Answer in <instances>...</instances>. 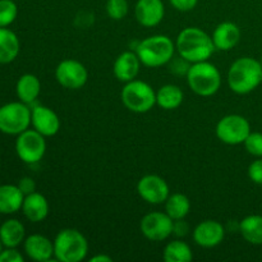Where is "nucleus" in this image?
<instances>
[{"instance_id":"e433bc0d","label":"nucleus","mask_w":262,"mask_h":262,"mask_svg":"<svg viewBox=\"0 0 262 262\" xmlns=\"http://www.w3.org/2000/svg\"><path fill=\"white\" fill-rule=\"evenodd\" d=\"M3 250H4V245H3V242L0 241V253L3 252Z\"/></svg>"},{"instance_id":"f3484780","label":"nucleus","mask_w":262,"mask_h":262,"mask_svg":"<svg viewBox=\"0 0 262 262\" xmlns=\"http://www.w3.org/2000/svg\"><path fill=\"white\" fill-rule=\"evenodd\" d=\"M141 60L137 53L132 51H124L117 58L114 63V76L120 82H129L137 77L140 72Z\"/></svg>"},{"instance_id":"f704fd0d","label":"nucleus","mask_w":262,"mask_h":262,"mask_svg":"<svg viewBox=\"0 0 262 262\" xmlns=\"http://www.w3.org/2000/svg\"><path fill=\"white\" fill-rule=\"evenodd\" d=\"M188 232H189L188 224H187L186 222H183V219L174 220V228H173L174 234L179 235V237H183V235H187V233Z\"/></svg>"},{"instance_id":"f257e3e1","label":"nucleus","mask_w":262,"mask_h":262,"mask_svg":"<svg viewBox=\"0 0 262 262\" xmlns=\"http://www.w3.org/2000/svg\"><path fill=\"white\" fill-rule=\"evenodd\" d=\"M176 48L179 56L189 63L209 60L216 50L211 36L197 27H187L177 37Z\"/></svg>"},{"instance_id":"1a4fd4ad","label":"nucleus","mask_w":262,"mask_h":262,"mask_svg":"<svg viewBox=\"0 0 262 262\" xmlns=\"http://www.w3.org/2000/svg\"><path fill=\"white\" fill-rule=\"evenodd\" d=\"M251 133L250 122L245 117L230 114L222 118L216 125V136L227 145H241Z\"/></svg>"},{"instance_id":"2eb2a0df","label":"nucleus","mask_w":262,"mask_h":262,"mask_svg":"<svg viewBox=\"0 0 262 262\" xmlns=\"http://www.w3.org/2000/svg\"><path fill=\"white\" fill-rule=\"evenodd\" d=\"M165 7L163 0H138L135 7L136 19L143 27H155L163 20Z\"/></svg>"},{"instance_id":"c756f323","label":"nucleus","mask_w":262,"mask_h":262,"mask_svg":"<svg viewBox=\"0 0 262 262\" xmlns=\"http://www.w3.org/2000/svg\"><path fill=\"white\" fill-rule=\"evenodd\" d=\"M245 147L251 155L256 156V158H262V133L251 132L246 138Z\"/></svg>"},{"instance_id":"cd10ccee","label":"nucleus","mask_w":262,"mask_h":262,"mask_svg":"<svg viewBox=\"0 0 262 262\" xmlns=\"http://www.w3.org/2000/svg\"><path fill=\"white\" fill-rule=\"evenodd\" d=\"M18 7L13 0H0V27H8L15 20Z\"/></svg>"},{"instance_id":"ddd939ff","label":"nucleus","mask_w":262,"mask_h":262,"mask_svg":"<svg viewBox=\"0 0 262 262\" xmlns=\"http://www.w3.org/2000/svg\"><path fill=\"white\" fill-rule=\"evenodd\" d=\"M31 124L33 125V129L45 137H53L60 129V119L58 114L43 105H37L31 109Z\"/></svg>"},{"instance_id":"7c9ffc66","label":"nucleus","mask_w":262,"mask_h":262,"mask_svg":"<svg viewBox=\"0 0 262 262\" xmlns=\"http://www.w3.org/2000/svg\"><path fill=\"white\" fill-rule=\"evenodd\" d=\"M248 177L256 184L262 186V159L255 160L248 166Z\"/></svg>"},{"instance_id":"bb28decb","label":"nucleus","mask_w":262,"mask_h":262,"mask_svg":"<svg viewBox=\"0 0 262 262\" xmlns=\"http://www.w3.org/2000/svg\"><path fill=\"white\" fill-rule=\"evenodd\" d=\"M193 258L191 247L183 241H171L164 250V260L166 262H189Z\"/></svg>"},{"instance_id":"f03ea898","label":"nucleus","mask_w":262,"mask_h":262,"mask_svg":"<svg viewBox=\"0 0 262 262\" xmlns=\"http://www.w3.org/2000/svg\"><path fill=\"white\" fill-rule=\"evenodd\" d=\"M262 83V66L258 60L243 56L230 66L228 72V84L238 95L252 92Z\"/></svg>"},{"instance_id":"9d476101","label":"nucleus","mask_w":262,"mask_h":262,"mask_svg":"<svg viewBox=\"0 0 262 262\" xmlns=\"http://www.w3.org/2000/svg\"><path fill=\"white\" fill-rule=\"evenodd\" d=\"M141 232L152 242H161L173 234L174 220L166 212L154 211L141 220Z\"/></svg>"},{"instance_id":"393cba45","label":"nucleus","mask_w":262,"mask_h":262,"mask_svg":"<svg viewBox=\"0 0 262 262\" xmlns=\"http://www.w3.org/2000/svg\"><path fill=\"white\" fill-rule=\"evenodd\" d=\"M239 233L248 243L255 246L262 245V216L250 215L239 223Z\"/></svg>"},{"instance_id":"a878e982","label":"nucleus","mask_w":262,"mask_h":262,"mask_svg":"<svg viewBox=\"0 0 262 262\" xmlns=\"http://www.w3.org/2000/svg\"><path fill=\"white\" fill-rule=\"evenodd\" d=\"M191 210V202L188 197L183 193L169 194L168 200L165 201V211L173 220L184 219L189 214Z\"/></svg>"},{"instance_id":"0eeeda50","label":"nucleus","mask_w":262,"mask_h":262,"mask_svg":"<svg viewBox=\"0 0 262 262\" xmlns=\"http://www.w3.org/2000/svg\"><path fill=\"white\" fill-rule=\"evenodd\" d=\"M31 124V109L22 101L8 102L0 106V132L18 136Z\"/></svg>"},{"instance_id":"b1692460","label":"nucleus","mask_w":262,"mask_h":262,"mask_svg":"<svg viewBox=\"0 0 262 262\" xmlns=\"http://www.w3.org/2000/svg\"><path fill=\"white\" fill-rule=\"evenodd\" d=\"M183 91L176 84H165L156 92V104L165 110H174L183 102Z\"/></svg>"},{"instance_id":"6ab92c4d","label":"nucleus","mask_w":262,"mask_h":262,"mask_svg":"<svg viewBox=\"0 0 262 262\" xmlns=\"http://www.w3.org/2000/svg\"><path fill=\"white\" fill-rule=\"evenodd\" d=\"M23 215L32 223H40L49 215V202L43 194L38 192L25 196L22 205Z\"/></svg>"},{"instance_id":"6e6552de","label":"nucleus","mask_w":262,"mask_h":262,"mask_svg":"<svg viewBox=\"0 0 262 262\" xmlns=\"http://www.w3.org/2000/svg\"><path fill=\"white\" fill-rule=\"evenodd\" d=\"M46 151L45 136L36 129H26L18 135L15 141V152L26 164H36L43 158Z\"/></svg>"},{"instance_id":"412c9836","label":"nucleus","mask_w":262,"mask_h":262,"mask_svg":"<svg viewBox=\"0 0 262 262\" xmlns=\"http://www.w3.org/2000/svg\"><path fill=\"white\" fill-rule=\"evenodd\" d=\"M26 239L25 225L17 219L5 220L0 225V241L4 247L17 248Z\"/></svg>"},{"instance_id":"473e14b6","label":"nucleus","mask_w":262,"mask_h":262,"mask_svg":"<svg viewBox=\"0 0 262 262\" xmlns=\"http://www.w3.org/2000/svg\"><path fill=\"white\" fill-rule=\"evenodd\" d=\"M199 0H169L173 8H176L179 12H189L194 9Z\"/></svg>"},{"instance_id":"f8f14e48","label":"nucleus","mask_w":262,"mask_h":262,"mask_svg":"<svg viewBox=\"0 0 262 262\" xmlns=\"http://www.w3.org/2000/svg\"><path fill=\"white\" fill-rule=\"evenodd\" d=\"M137 192L142 200L152 205H160L168 200L169 186L161 177L150 174L140 179L137 184Z\"/></svg>"},{"instance_id":"39448f33","label":"nucleus","mask_w":262,"mask_h":262,"mask_svg":"<svg viewBox=\"0 0 262 262\" xmlns=\"http://www.w3.org/2000/svg\"><path fill=\"white\" fill-rule=\"evenodd\" d=\"M187 82L199 96H212L222 86V76L214 64L207 60L193 63L187 72Z\"/></svg>"},{"instance_id":"c85d7f7f","label":"nucleus","mask_w":262,"mask_h":262,"mask_svg":"<svg viewBox=\"0 0 262 262\" xmlns=\"http://www.w3.org/2000/svg\"><path fill=\"white\" fill-rule=\"evenodd\" d=\"M128 10H129V5L127 0H107L106 2V13L112 19H123L128 14Z\"/></svg>"},{"instance_id":"dca6fc26","label":"nucleus","mask_w":262,"mask_h":262,"mask_svg":"<svg viewBox=\"0 0 262 262\" xmlns=\"http://www.w3.org/2000/svg\"><path fill=\"white\" fill-rule=\"evenodd\" d=\"M25 252L33 261H50L54 256V242L45 235L31 234L25 239Z\"/></svg>"},{"instance_id":"7ed1b4c3","label":"nucleus","mask_w":262,"mask_h":262,"mask_svg":"<svg viewBox=\"0 0 262 262\" xmlns=\"http://www.w3.org/2000/svg\"><path fill=\"white\" fill-rule=\"evenodd\" d=\"M176 45L164 35L151 36L141 41L137 46V55L141 63L150 68L165 66L174 58Z\"/></svg>"},{"instance_id":"a211bd4d","label":"nucleus","mask_w":262,"mask_h":262,"mask_svg":"<svg viewBox=\"0 0 262 262\" xmlns=\"http://www.w3.org/2000/svg\"><path fill=\"white\" fill-rule=\"evenodd\" d=\"M212 41L216 50H232L241 40V30L235 23L223 22L215 28L212 33Z\"/></svg>"},{"instance_id":"2f4dec72","label":"nucleus","mask_w":262,"mask_h":262,"mask_svg":"<svg viewBox=\"0 0 262 262\" xmlns=\"http://www.w3.org/2000/svg\"><path fill=\"white\" fill-rule=\"evenodd\" d=\"M23 256L17 248L5 247L0 253V262H23Z\"/></svg>"},{"instance_id":"4468645a","label":"nucleus","mask_w":262,"mask_h":262,"mask_svg":"<svg viewBox=\"0 0 262 262\" xmlns=\"http://www.w3.org/2000/svg\"><path fill=\"white\" fill-rule=\"evenodd\" d=\"M224 237V227L216 220H205L200 223L193 232L194 242L204 248L216 247L223 242Z\"/></svg>"},{"instance_id":"5701e85b","label":"nucleus","mask_w":262,"mask_h":262,"mask_svg":"<svg viewBox=\"0 0 262 262\" xmlns=\"http://www.w3.org/2000/svg\"><path fill=\"white\" fill-rule=\"evenodd\" d=\"M41 91V83L40 79L35 76V74H23L19 77L15 86V92L19 99V101L25 102V104L30 105L38 97Z\"/></svg>"},{"instance_id":"4c0bfd02","label":"nucleus","mask_w":262,"mask_h":262,"mask_svg":"<svg viewBox=\"0 0 262 262\" xmlns=\"http://www.w3.org/2000/svg\"><path fill=\"white\" fill-rule=\"evenodd\" d=\"M260 63H261V66H262V56H261V60H260Z\"/></svg>"},{"instance_id":"4be33fe9","label":"nucleus","mask_w":262,"mask_h":262,"mask_svg":"<svg viewBox=\"0 0 262 262\" xmlns=\"http://www.w3.org/2000/svg\"><path fill=\"white\" fill-rule=\"evenodd\" d=\"M20 43L18 36L7 27H0V64H9L19 54Z\"/></svg>"},{"instance_id":"423d86ee","label":"nucleus","mask_w":262,"mask_h":262,"mask_svg":"<svg viewBox=\"0 0 262 262\" xmlns=\"http://www.w3.org/2000/svg\"><path fill=\"white\" fill-rule=\"evenodd\" d=\"M122 101L128 110L142 114L150 112L155 106L156 92L146 82L133 79L123 87Z\"/></svg>"},{"instance_id":"c9c22d12","label":"nucleus","mask_w":262,"mask_h":262,"mask_svg":"<svg viewBox=\"0 0 262 262\" xmlns=\"http://www.w3.org/2000/svg\"><path fill=\"white\" fill-rule=\"evenodd\" d=\"M91 262H112L113 258L110 256L106 255H96L94 257H91Z\"/></svg>"},{"instance_id":"aec40b11","label":"nucleus","mask_w":262,"mask_h":262,"mask_svg":"<svg viewBox=\"0 0 262 262\" xmlns=\"http://www.w3.org/2000/svg\"><path fill=\"white\" fill-rule=\"evenodd\" d=\"M25 194L14 184L0 186V214L10 215L22 210Z\"/></svg>"},{"instance_id":"9b49d317","label":"nucleus","mask_w":262,"mask_h":262,"mask_svg":"<svg viewBox=\"0 0 262 262\" xmlns=\"http://www.w3.org/2000/svg\"><path fill=\"white\" fill-rule=\"evenodd\" d=\"M55 78L64 89L79 90L86 84L89 79V72L81 61L67 59L60 61L56 67Z\"/></svg>"},{"instance_id":"72a5a7b5","label":"nucleus","mask_w":262,"mask_h":262,"mask_svg":"<svg viewBox=\"0 0 262 262\" xmlns=\"http://www.w3.org/2000/svg\"><path fill=\"white\" fill-rule=\"evenodd\" d=\"M17 186L19 187V189L22 191V193L25 194V196L36 192V183L32 178H30V177H23V178L18 182Z\"/></svg>"},{"instance_id":"20e7f679","label":"nucleus","mask_w":262,"mask_h":262,"mask_svg":"<svg viewBox=\"0 0 262 262\" xmlns=\"http://www.w3.org/2000/svg\"><path fill=\"white\" fill-rule=\"evenodd\" d=\"M89 253V242L77 229H63L54 239V256L60 262H81Z\"/></svg>"}]
</instances>
